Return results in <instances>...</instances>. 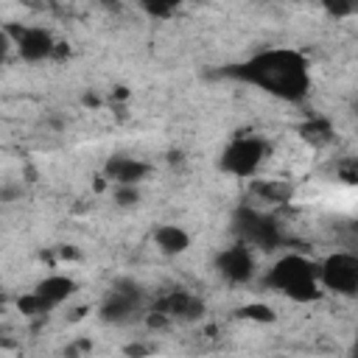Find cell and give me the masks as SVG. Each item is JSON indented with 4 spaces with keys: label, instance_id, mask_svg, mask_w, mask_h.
<instances>
[{
    "label": "cell",
    "instance_id": "cell-12",
    "mask_svg": "<svg viewBox=\"0 0 358 358\" xmlns=\"http://www.w3.org/2000/svg\"><path fill=\"white\" fill-rule=\"evenodd\" d=\"M154 243L165 255H182L190 249V235L179 224H162L154 229Z\"/></svg>",
    "mask_w": 358,
    "mask_h": 358
},
{
    "label": "cell",
    "instance_id": "cell-20",
    "mask_svg": "<svg viewBox=\"0 0 358 358\" xmlns=\"http://www.w3.org/2000/svg\"><path fill=\"white\" fill-rule=\"evenodd\" d=\"M20 196H22V187H20V185H3V187H0V201H6V204L17 201Z\"/></svg>",
    "mask_w": 358,
    "mask_h": 358
},
{
    "label": "cell",
    "instance_id": "cell-9",
    "mask_svg": "<svg viewBox=\"0 0 358 358\" xmlns=\"http://www.w3.org/2000/svg\"><path fill=\"white\" fill-rule=\"evenodd\" d=\"M157 310H162L171 322H199L204 316V302L187 291H168L165 296L157 299L154 305Z\"/></svg>",
    "mask_w": 358,
    "mask_h": 358
},
{
    "label": "cell",
    "instance_id": "cell-8",
    "mask_svg": "<svg viewBox=\"0 0 358 358\" xmlns=\"http://www.w3.org/2000/svg\"><path fill=\"white\" fill-rule=\"evenodd\" d=\"M215 268H218V274L227 280V282H232V285H243V282H252V277H255V252L246 246V243H235V246H229V249H224V252H218V257H215Z\"/></svg>",
    "mask_w": 358,
    "mask_h": 358
},
{
    "label": "cell",
    "instance_id": "cell-24",
    "mask_svg": "<svg viewBox=\"0 0 358 358\" xmlns=\"http://www.w3.org/2000/svg\"><path fill=\"white\" fill-rule=\"evenodd\" d=\"M92 3H98V6H115L117 0H92Z\"/></svg>",
    "mask_w": 358,
    "mask_h": 358
},
{
    "label": "cell",
    "instance_id": "cell-19",
    "mask_svg": "<svg viewBox=\"0 0 358 358\" xmlns=\"http://www.w3.org/2000/svg\"><path fill=\"white\" fill-rule=\"evenodd\" d=\"M238 313H241L243 319H255V322H274V310H271L268 305H263V302H252V305L241 308Z\"/></svg>",
    "mask_w": 358,
    "mask_h": 358
},
{
    "label": "cell",
    "instance_id": "cell-5",
    "mask_svg": "<svg viewBox=\"0 0 358 358\" xmlns=\"http://www.w3.org/2000/svg\"><path fill=\"white\" fill-rule=\"evenodd\" d=\"M143 299H145V294H143V288H140L137 282H131V280H117V282L106 291V296H103L98 313H101V319L109 322V324H129V322H134V316L143 310Z\"/></svg>",
    "mask_w": 358,
    "mask_h": 358
},
{
    "label": "cell",
    "instance_id": "cell-26",
    "mask_svg": "<svg viewBox=\"0 0 358 358\" xmlns=\"http://www.w3.org/2000/svg\"><path fill=\"white\" fill-rule=\"evenodd\" d=\"M45 3H56V0H45Z\"/></svg>",
    "mask_w": 358,
    "mask_h": 358
},
{
    "label": "cell",
    "instance_id": "cell-3",
    "mask_svg": "<svg viewBox=\"0 0 358 358\" xmlns=\"http://www.w3.org/2000/svg\"><path fill=\"white\" fill-rule=\"evenodd\" d=\"M268 154V143L263 137H255V134H241L235 140L227 143V148L221 151L218 157V168L229 176H238V179H249L257 173V168L263 165Z\"/></svg>",
    "mask_w": 358,
    "mask_h": 358
},
{
    "label": "cell",
    "instance_id": "cell-14",
    "mask_svg": "<svg viewBox=\"0 0 358 358\" xmlns=\"http://www.w3.org/2000/svg\"><path fill=\"white\" fill-rule=\"evenodd\" d=\"M17 308H20V313L22 316H31V319H39V316H48L53 308L36 294V291H31V294H25V296H20L17 299Z\"/></svg>",
    "mask_w": 358,
    "mask_h": 358
},
{
    "label": "cell",
    "instance_id": "cell-25",
    "mask_svg": "<svg viewBox=\"0 0 358 358\" xmlns=\"http://www.w3.org/2000/svg\"><path fill=\"white\" fill-rule=\"evenodd\" d=\"M3 310H6V294L0 291V313H3Z\"/></svg>",
    "mask_w": 358,
    "mask_h": 358
},
{
    "label": "cell",
    "instance_id": "cell-18",
    "mask_svg": "<svg viewBox=\"0 0 358 358\" xmlns=\"http://www.w3.org/2000/svg\"><path fill=\"white\" fill-rule=\"evenodd\" d=\"M140 3H143V8H145L151 17H162V20H165V17H171V14L179 8L182 0H140Z\"/></svg>",
    "mask_w": 358,
    "mask_h": 358
},
{
    "label": "cell",
    "instance_id": "cell-7",
    "mask_svg": "<svg viewBox=\"0 0 358 358\" xmlns=\"http://www.w3.org/2000/svg\"><path fill=\"white\" fill-rule=\"evenodd\" d=\"M6 31H8V36H11L20 59H25V62H45V59L56 56V45L59 42L53 39V34L48 28L11 22V25H6Z\"/></svg>",
    "mask_w": 358,
    "mask_h": 358
},
{
    "label": "cell",
    "instance_id": "cell-21",
    "mask_svg": "<svg viewBox=\"0 0 358 358\" xmlns=\"http://www.w3.org/2000/svg\"><path fill=\"white\" fill-rule=\"evenodd\" d=\"M11 48H14V42H11V36H8V31L6 28H0V64L8 59V53H11Z\"/></svg>",
    "mask_w": 358,
    "mask_h": 358
},
{
    "label": "cell",
    "instance_id": "cell-1",
    "mask_svg": "<svg viewBox=\"0 0 358 358\" xmlns=\"http://www.w3.org/2000/svg\"><path fill=\"white\" fill-rule=\"evenodd\" d=\"M224 76L255 84L260 90H266L268 95L280 98V101H291L299 103L308 98L310 92V70H308V59L291 48H268L260 50L255 56H249L241 64H232L224 70Z\"/></svg>",
    "mask_w": 358,
    "mask_h": 358
},
{
    "label": "cell",
    "instance_id": "cell-10",
    "mask_svg": "<svg viewBox=\"0 0 358 358\" xmlns=\"http://www.w3.org/2000/svg\"><path fill=\"white\" fill-rule=\"evenodd\" d=\"M148 173H151L148 162H143L137 157H126V154H115L103 165V176L115 185H140Z\"/></svg>",
    "mask_w": 358,
    "mask_h": 358
},
{
    "label": "cell",
    "instance_id": "cell-2",
    "mask_svg": "<svg viewBox=\"0 0 358 358\" xmlns=\"http://www.w3.org/2000/svg\"><path fill=\"white\" fill-rule=\"evenodd\" d=\"M266 285L291 296L294 302H316L322 296L319 263L308 260L305 255H285L268 268Z\"/></svg>",
    "mask_w": 358,
    "mask_h": 358
},
{
    "label": "cell",
    "instance_id": "cell-4",
    "mask_svg": "<svg viewBox=\"0 0 358 358\" xmlns=\"http://www.w3.org/2000/svg\"><path fill=\"white\" fill-rule=\"evenodd\" d=\"M232 229L238 235L241 243H246L249 249H277L282 243V232H280V224L266 215V213H257L252 207H241L232 218Z\"/></svg>",
    "mask_w": 358,
    "mask_h": 358
},
{
    "label": "cell",
    "instance_id": "cell-15",
    "mask_svg": "<svg viewBox=\"0 0 358 358\" xmlns=\"http://www.w3.org/2000/svg\"><path fill=\"white\" fill-rule=\"evenodd\" d=\"M252 190L263 201H285L291 196V185H285V182H255Z\"/></svg>",
    "mask_w": 358,
    "mask_h": 358
},
{
    "label": "cell",
    "instance_id": "cell-17",
    "mask_svg": "<svg viewBox=\"0 0 358 358\" xmlns=\"http://www.w3.org/2000/svg\"><path fill=\"white\" fill-rule=\"evenodd\" d=\"M319 3H322V8H324L330 17H336V20L352 17L355 8H358V0H319Z\"/></svg>",
    "mask_w": 358,
    "mask_h": 358
},
{
    "label": "cell",
    "instance_id": "cell-16",
    "mask_svg": "<svg viewBox=\"0 0 358 358\" xmlns=\"http://www.w3.org/2000/svg\"><path fill=\"white\" fill-rule=\"evenodd\" d=\"M112 199H115V204H117V207L129 210V207H137L143 196H140V187H137V185H115Z\"/></svg>",
    "mask_w": 358,
    "mask_h": 358
},
{
    "label": "cell",
    "instance_id": "cell-6",
    "mask_svg": "<svg viewBox=\"0 0 358 358\" xmlns=\"http://www.w3.org/2000/svg\"><path fill=\"white\" fill-rule=\"evenodd\" d=\"M319 285L341 296H355L358 294V257L350 252L327 255L319 263Z\"/></svg>",
    "mask_w": 358,
    "mask_h": 358
},
{
    "label": "cell",
    "instance_id": "cell-13",
    "mask_svg": "<svg viewBox=\"0 0 358 358\" xmlns=\"http://www.w3.org/2000/svg\"><path fill=\"white\" fill-rule=\"evenodd\" d=\"M299 134H302L308 143H313V145H324V143L333 140V126H330V120H324V117H313V120H308V123L299 129Z\"/></svg>",
    "mask_w": 358,
    "mask_h": 358
},
{
    "label": "cell",
    "instance_id": "cell-11",
    "mask_svg": "<svg viewBox=\"0 0 358 358\" xmlns=\"http://www.w3.org/2000/svg\"><path fill=\"white\" fill-rule=\"evenodd\" d=\"M76 280L73 277H67V274H48L45 280H39L36 282V294L50 305V308H59L62 302H67L73 294H76Z\"/></svg>",
    "mask_w": 358,
    "mask_h": 358
},
{
    "label": "cell",
    "instance_id": "cell-23",
    "mask_svg": "<svg viewBox=\"0 0 358 358\" xmlns=\"http://www.w3.org/2000/svg\"><path fill=\"white\" fill-rule=\"evenodd\" d=\"M59 255H62L64 260H76V257H78V252H76L73 246H62V249H59Z\"/></svg>",
    "mask_w": 358,
    "mask_h": 358
},
{
    "label": "cell",
    "instance_id": "cell-22",
    "mask_svg": "<svg viewBox=\"0 0 358 358\" xmlns=\"http://www.w3.org/2000/svg\"><path fill=\"white\" fill-rule=\"evenodd\" d=\"M123 352L126 355H145V352H151V347H145V344H129Z\"/></svg>",
    "mask_w": 358,
    "mask_h": 358
}]
</instances>
